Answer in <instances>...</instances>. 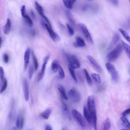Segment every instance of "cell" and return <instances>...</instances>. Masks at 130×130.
Returning <instances> with one entry per match:
<instances>
[{"instance_id":"1","label":"cell","mask_w":130,"mask_h":130,"mask_svg":"<svg viewBox=\"0 0 130 130\" xmlns=\"http://www.w3.org/2000/svg\"><path fill=\"white\" fill-rule=\"evenodd\" d=\"M87 109L92 115L93 119V126L95 130H97V110L95 104V97L94 96H89L87 100Z\"/></svg>"},{"instance_id":"2","label":"cell","mask_w":130,"mask_h":130,"mask_svg":"<svg viewBox=\"0 0 130 130\" xmlns=\"http://www.w3.org/2000/svg\"><path fill=\"white\" fill-rule=\"evenodd\" d=\"M122 45L120 44L117 45L107 55V59L110 62H112L116 61L120 56L122 50Z\"/></svg>"},{"instance_id":"3","label":"cell","mask_w":130,"mask_h":130,"mask_svg":"<svg viewBox=\"0 0 130 130\" xmlns=\"http://www.w3.org/2000/svg\"><path fill=\"white\" fill-rule=\"evenodd\" d=\"M72 114L74 119L76 122L82 128H84L86 126V122L83 116L81 115L79 112L76 109H73L72 111Z\"/></svg>"},{"instance_id":"4","label":"cell","mask_w":130,"mask_h":130,"mask_svg":"<svg viewBox=\"0 0 130 130\" xmlns=\"http://www.w3.org/2000/svg\"><path fill=\"white\" fill-rule=\"evenodd\" d=\"M106 67L108 72L111 74V78L113 81L117 82L119 80V74L113 65L110 63H107Z\"/></svg>"},{"instance_id":"5","label":"cell","mask_w":130,"mask_h":130,"mask_svg":"<svg viewBox=\"0 0 130 130\" xmlns=\"http://www.w3.org/2000/svg\"><path fill=\"white\" fill-rule=\"evenodd\" d=\"M67 58L69 62V65L73 69H78L80 67V64L77 57L72 54H67Z\"/></svg>"},{"instance_id":"6","label":"cell","mask_w":130,"mask_h":130,"mask_svg":"<svg viewBox=\"0 0 130 130\" xmlns=\"http://www.w3.org/2000/svg\"><path fill=\"white\" fill-rule=\"evenodd\" d=\"M78 27L80 29L81 32H82V34H83L84 37L86 38L87 40L88 41V42L92 44H93L94 42L92 36H91L90 32H89L87 27H86V25L83 23H79Z\"/></svg>"},{"instance_id":"7","label":"cell","mask_w":130,"mask_h":130,"mask_svg":"<svg viewBox=\"0 0 130 130\" xmlns=\"http://www.w3.org/2000/svg\"><path fill=\"white\" fill-rule=\"evenodd\" d=\"M68 96L74 103H77L80 100V94L78 91L75 88H72L69 91Z\"/></svg>"},{"instance_id":"8","label":"cell","mask_w":130,"mask_h":130,"mask_svg":"<svg viewBox=\"0 0 130 130\" xmlns=\"http://www.w3.org/2000/svg\"><path fill=\"white\" fill-rule=\"evenodd\" d=\"M43 24L45 28H46V30H47L48 33L52 39H53L54 42H58V41H61V38L60 36L58 35L56 32H55L53 30H52L50 25H49L46 23L43 22Z\"/></svg>"},{"instance_id":"9","label":"cell","mask_w":130,"mask_h":130,"mask_svg":"<svg viewBox=\"0 0 130 130\" xmlns=\"http://www.w3.org/2000/svg\"><path fill=\"white\" fill-rule=\"evenodd\" d=\"M49 58H50L49 55H47L44 58L41 71L38 75V81H39L41 80H42L43 77H44V76L45 71V69H46V65L47 64L48 61H49Z\"/></svg>"},{"instance_id":"10","label":"cell","mask_w":130,"mask_h":130,"mask_svg":"<svg viewBox=\"0 0 130 130\" xmlns=\"http://www.w3.org/2000/svg\"><path fill=\"white\" fill-rule=\"evenodd\" d=\"M23 89L24 99L26 101H28L29 99V86L28 82L26 79H24L23 80Z\"/></svg>"},{"instance_id":"11","label":"cell","mask_w":130,"mask_h":130,"mask_svg":"<svg viewBox=\"0 0 130 130\" xmlns=\"http://www.w3.org/2000/svg\"><path fill=\"white\" fill-rule=\"evenodd\" d=\"M35 7H36V10H37L39 13L40 14V15L41 16V17H43L45 19V20L46 21V22H47V23L50 26V22L48 20V19L47 18V17L46 16H45V15L44 13L43 9V8H42V6L39 4L37 2H35Z\"/></svg>"},{"instance_id":"12","label":"cell","mask_w":130,"mask_h":130,"mask_svg":"<svg viewBox=\"0 0 130 130\" xmlns=\"http://www.w3.org/2000/svg\"><path fill=\"white\" fill-rule=\"evenodd\" d=\"M119 39H120L119 35L118 33H115L114 35V36L112 39L111 42H110V44H109V46L108 47V49H107L108 51L111 50L113 48V47L115 46V45H116V44L119 41Z\"/></svg>"},{"instance_id":"13","label":"cell","mask_w":130,"mask_h":130,"mask_svg":"<svg viewBox=\"0 0 130 130\" xmlns=\"http://www.w3.org/2000/svg\"><path fill=\"white\" fill-rule=\"evenodd\" d=\"M87 58L90 64L92 65V66L94 67V68L99 72H101L102 71V69L100 66V65L98 64V63L96 62V61L94 59V58L90 55H87Z\"/></svg>"},{"instance_id":"14","label":"cell","mask_w":130,"mask_h":130,"mask_svg":"<svg viewBox=\"0 0 130 130\" xmlns=\"http://www.w3.org/2000/svg\"><path fill=\"white\" fill-rule=\"evenodd\" d=\"M31 55V50L30 48H28L25 50L24 55V69L26 70L28 66L30 63V58Z\"/></svg>"},{"instance_id":"15","label":"cell","mask_w":130,"mask_h":130,"mask_svg":"<svg viewBox=\"0 0 130 130\" xmlns=\"http://www.w3.org/2000/svg\"><path fill=\"white\" fill-rule=\"evenodd\" d=\"M83 114H84V119H85L87 121V122L90 123V124L93 125L92 117L87 107L84 106L83 108Z\"/></svg>"},{"instance_id":"16","label":"cell","mask_w":130,"mask_h":130,"mask_svg":"<svg viewBox=\"0 0 130 130\" xmlns=\"http://www.w3.org/2000/svg\"><path fill=\"white\" fill-rule=\"evenodd\" d=\"M24 125V119L23 116L22 114H19L16 120V128L17 130H21L22 129Z\"/></svg>"},{"instance_id":"17","label":"cell","mask_w":130,"mask_h":130,"mask_svg":"<svg viewBox=\"0 0 130 130\" xmlns=\"http://www.w3.org/2000/svg\"><path fill=\"white\" fill-rule=\"evenodd\" d=\"M74 46L77 47H83L86 46V43L82 38L77 36L76 38V42L74 43Z\"/></svg>"},{"instance_id":"18","label":"cell","mask_w":130,"mask_h":130,"mask_svg":"<svg viewBox=\"0 0 130 130\" xmlns=\"http://www.w3.org/2000/svg\"><path fill=\"white\" fill-rule=\"evenodd\" d=\"M57 89H58V91H59L62 98L65 100H68V97L66 94V90H65V88L61 85H58L57 86Z\"/></svg>"},{"instance_id":"19","label":"cell","mask_w":130,"mask_h":130,"mask_svg":"<svg viewBox=\"0 0 130 130\" xmlns=\"http://www.w3.org/2000/svg\"><path fill=\"white\" fill-rule=\"evenodd\" d=\"M11 29V21L10 19L8 18L7 20V22H6L5 25L4 26L3 30V32L5 34H8Z\"/></svg>"},{"instance_id":"20","label":"cell","mask_w":130,"mask_h":130,"mask_svg":"<svg viewBox=\"0 0 130 130\" xmlns=\"http://www.w3.org/2000/svg\"><path fill=\"white\" fill-rule=\"evenodd\" d=\"M121 45L123 49L125 50L127 56L130 60V46L128 44H127L125 42H123L122 41H121Z\"/></svg>"},{"instance_id":"21","label":"cell","mask_w":130,"mask_h":130,"mask_svg":"<svg viewBox=\"0 0 130 130\" xmlns=\"http://www.w3.org/2000/svg\"><path fill=\"white\" fill-rule=\"evenodd\" d=\"M120 120L123 126L127 128V129L130 130V122L129 121V120L126 118L125 116H121V117L120 119Z\"/></svg>"},{"instance_id":"22","label":"cell","mask_w":130,"mask_h":130,"mask_svg":"<svg viewBox=\"0 0 130 130\" xmlns=\"http://www.w3.org/2000/svg\"><path fill=\"white\" fill-rule=\"evenodd\" d=\"M111 127V122L109 119H106L102 124V130H109Z\"/></svg>"},{"instance_id":"23","label":"cell","mask_w":130,"mask_h":130,"mask_svg":"<svg viewBox=\"0 0 130 130\" xmlns=\"http://www.w3.org/2000/svg\"><path fill=\"white\" fill-rule=\"evenodd\" d=\"M51 114V110L50 109L48 108L45 109L41 113V116L45 119H48L49 118L50 115Z\"/></svg>"},{"instance_id":"24","label":"cell","mask_w":130,"mask_h":130,"mask_svg":"<svg viewBox=\"0 0 130 130\" xmlns=\"http://www.w3.org/2000/svg\"><path fill=\"white\" fill-rule=\"evenodd\" d=\"M2 86L0 88V94H2L4 92V91L6 90V89L7 88V85H8V82L7 80L6 79V78H4L3 81L2 83Z\"/></svg>"},{"instance_id":"25","label":"cell","mask_w":130,"mask_h":130,"mask_svg":"<svg viewBox=\"0 0 130 130\" xmlns=\"http://www.w3.org/2000/svg\"><path fill=\"white\" fill-rule=\"evenodd\" d=\"M63 3L65 6L69 9H72L74 4L72 0H63Z\"/></svg>"},{"instance_id":"26","label":"cell","mask_w":130,"mask_h":130,"mask_svg":"<svg viewBox=\"0 0 130 130\" xmlns=\"http://www.w3.org/2000/svg\"><path fill=\"white\" fill-rule=\"evenodd\" d=\"M119 32H121L122 36L124 37L125 39L130 44V36L129 35V34L126 32V31L123 30L122 29H119Z\"/></svg>"},{"instance_id":"27","label":"cell","mask_w":130,"mask_h":130,"mask_svg":"<svg viewBox=\"0 0 130 130\" xmlns=\"http://www.w3.org/2000/svg\"><path fill=\"white\" fill-rule=\"evenodd\" d=\"M58 64L56 61H54L51 64V70L54 73H56L58 71Z\"/></svg>"},{"instance_id":"28","label":"cell","mask_w":130,"mask_h":130,"mask_svg":"<svg viewBox=\"0 0 130 130\" xmlns=\"http://www.w3.org/2000/svg\"><path fill=\"white\" fill-rule=\"evenodd\" d=\"M32 61H33L34 70H35V71H36L38 69L39 64H38V62L37 60V58L33 53H32Z\"/></svg>"},{"instance_id":"29","label":"cell","mask_w":130,"mask_h":130,"mask_svg":"<svg viewBox=\"0 0 130 130\" xmlns=\"http://www.w3.org/2000/svg\"><path fill=\"white\" fill-rule=\"evenodd\" d=\"M68 69H69V72L71 75V76L72 77L73 79H74V80L76 82H77V78H76V74L75 73V72H74V70L73 68L71 67L70 65H68Z\"/></svg>"},{"instance_id":"30","label":"cell","mask_w":130,"mask_h":130,"mask_svg":"<svg viewBox=\"0 0 130 130\" xmlns=\"http://www.w3.org/2000/svg\"><path fill=\"white\" fill-rule=\"evenodd\" d=\"M58 74H59V76L61 78L64 79L65 77V72H64L63 68L60 64L58 65Z\"/></svg>"},{"instance_id":"31","label":"cell","mask_w":130,"mask_h":130,"mask_svg":"<svg viewBox=\"0 0 130 130\" xmlns=\"http://www.w3.org/2000/svg\"><path fill=\"white\" fill-rule=\"evenodd\" d=\"M24 19L25 22H26V23H27V24L29 26V27H31L33 25V23H32V19H31V18L27 15V14H25V15L23 17Z\"/></svg>"},{"instance_id":"32","label":"cell","mask_w":130,"mask_h":130,"mask_svg":"<svg viewBox=\"0 0 130 130\" xmlns=\"http://www.w3.org/2000/svg\"><path fill=\"white\" fill-rule=\"evenodd\" d=\"M83 71H84V75H85V76L86 77L87 82L88 83V84H89V85H91V84H92V79H91V78H90V76H89V75L87 72V71L86 69H84Z\"/></svg>"},{"instance_id":"33","label":"cell","mask_w":130,"mask_h":130,"mask_svg":"<svg viewBox=\"0 0 130 130\" xmlns=\"http://www.w3.org/2000/svg\"><path fill=\"white\" fill-rule=\"evenodd\" d=\"M91 76H92L93 79L96 82H97V83H101V78L99 74L94 73L91 75Z\"/></svg>"},{"instance_id":"34","label":"cell","mask_w":130,"mask_h":130,"mask_svg":"<svg viewBox=\"0 0 130 130\" xmlns=\"http://www.w3.org/2000/svg\"><path fill=\"white\" fill-rule=\"evenodd\" d=\"M4 70L2 67H0V82L2 83L4 79Z\"/></svg>"},{"instance_id":"35","label":"cell","mask_w":130,"mask_h":130,"mask_svg":"<svg viewBox=\"0 0 130 130\" xmlns=\"http://www.w3.org/2000/svg\"><path fill=\"white\" fill-rule=\"evenodd\" d=\"M34 68L32 67V65L30 66L29 70V78L31 79H32V78L34 72Z\"/></svg>"},{"instance_id":"36","label":"cell","mask_w":130,"mask_h":130,"mask_svg":"<svg viewBox=\"0 0 130 130\" xmlns=\"http://www.w3.org/2000/svg\"><path fill=\"white\" fill-rule=\"evenodd\" d=\"M67 27L69 32V33L70 36H73L74 34V31L73 29L71 27L69 24H67Z\"/></svg>"},{"instance_id":"37","label":"cell","mask_w":130,"mask_h":130,"mask_svg":"<svg viewBox=\"0 0 130 130\" xmlns=\"http://www.w3.org/2000/svg\"><path fill=\"white\" fill-rule=\"evenodd\" d=\"M67 16H68L69 19L70 20V21L72 23V24H75L74 19V18H73L72 14H71L70 13V12H69V11H67Z\"/></svg>"},{"instance_id":"38","label":"cell","mask_w":130,"mask_h":130,"mask_svg":"<svg viewBox=\"0 0 130 130\" xmlns=\"http://www.w3.org/2000/svg\"><path fill=\"white\" fill-rule=\"evenodd\" d=\"M3 60H4V62L5 63H8L9 62V56L7 54H4L3 55Z\"/></svg>"},{"instance_id":"39","label":"cell","mask_w":130,"mask_h":130,"mask_svg":"<svg viewBox=\"0 0 130 130\" xmlns=\"http://www.w3.org/2000/svg\"><path fill=\"white\" fill-rule=\"evenodd\" d=\"M62 108H63V110L64 112L66 113H67L68 112V107L67 105L66 104V103L63 102L62 103Z\"/></svg>"},{"instance_id":"40","label":"cell","mask_w":130,"mask_h":130,"mask_svg":"<svg viewBox=\"0 0 130 130\" xmlns=\"http://www.w3.org/2000/svg\"><path fill=\"white\" fill-rule=\"evenodd\" d=\"M129 114H130V108L125 110V111L121 113V115L123 116H126Z\"/></svg>"},{"instance_id":"41","label":"cell","mask_w":130,"mask_h":130,"mask_svg":"<svg viewBox=\"0 0 130 130\" xmlns=\"http://www.w3.org/2000/svg\"><path fill=\"white\" fill-rule=\"evenodd\" d=\"M21 13L22 17H23L25 14V6H22L21 7Z\"/></svg>"},{"instance_id":"42","label":"cell","mask_w":130,"mask_h":130,"mask_svg":"<svg viewBox=\"0 0 130 130\" xmlns=\"http://www.w3.org/2000/svg\"><path fill=\"white\" fill-rule=\"evenodd\" d=\"M126 28H127V29H130V18L128 19L126 24Z\"/></svg>"},{"instance_id":"43","label":"cell","mask_w":130,"mask_h":130,"mask_svg":"<svg viewBox=\"0 0 130 130\" xmlns=\"http://www.w3.org/2000/svg\"><path fill=\"white\" fill-rule=\"evenodd\" d=\"M45 130H53V128L51 126L47 125L45 127Z\"/></svg>"},{"instance_id":"44","label":"cell","mask_w":130,"mask_h":130,"mask_svg":"<svg viewBox=\"0 0 130 130\" xmlns=\"http://www.w3.org/2000/svg\"><path fill=\"white\" fill-rule=\"evenodd\" d=\"M110 1H111V2L114 5H117L119 3L118 0H110Z\"/></svg>"},{"instance_id":"45","label":"cell","mask_w":130,"mask_h":130,"mask_svg":"<svg viewBox=\"0 0 130 130\" xmlns=\"http://www.w3.org/2000/svg\"><path fill=\"white\" fill-rule=\"evenodd\" d=\"M17 130V129L16 127H13L11 129V130Z\"/></svg>"},{"instance_id":"46","label":"cell","mask_w":130,"mask_h":130,"mask_svg":"<svg viewBox=\"0 0 130 130\" xmlns=\"http://www.w3.org/2000/svg\"><path fill=\"white\" fill-rule=\"evenodd\" d=\"M2 38H1V37H0V48L1 47V46H2Z\"/></svg>"},{"instance_id":"47","label":"cell","mask_w":130,"mask_h":130,"mask_svg":"<svg viewBox=\"0 0 130 130\" xmlns=\"http://www.w3.org/2000/svg\"><path fill=\"white\" fill-rule=\"evenodd\" d=\"M31 14H32V17H34V16H35V14H34V13H33V12H32V11H31Z\"/></svg>"},{"instance_id":"48","label":"cell","mask_w":130,"mask_h":130,"mask_svg":"<svg viewBox=\"0 0 130 130\" xmlns=\"http://www.w3.org/2000/svg\"><path fill=\"white\" fill-rule=\"evenodd\" d=\"M128 72H129V74H130V66H129V69H128Z\"/></svg>"},{"instance_id":"49","label":"cell","mask_w":130,"mask_h":130,"mask_svg":"<svg viewBox=\"0 0 130 130\" xmlns=\"http://www.w3.org/2000/svg\"><path fill=\"white\" fill-rule=\"evenodd\" d=\"M120 130H129L128 129H121Z\"/></svg>"},{"instance_id":"50","label":"cell","mask_w":130,"mask_h":130,"mask_svg":"<svg viewBox=\"0 0 130 130\" xmlns=\"http://www.w3.org/2000/svg\"><path fill=\"white\" fill-rule=\"evenodd\" d=\"M62 130H66L65 128H63V129H62Z\"/></svg>"},{"instance_id":"51","label":"cell","mask_w":130,"mask_h":130,"mask_svg":"<svg viewBox=\"0 0 130 130\" xmlns=\"http://www.w3.org/2000/svg\"><path fill=\"white\" fill-rule=\"evenodd\" d=\"M72 1L74 2V3H75V2H76V0H72Z\"/></svg>"},{"instance_id":"52","label":"cell","mask_w":130,"mask_h":130,"mask_svg":"<svg viewBox=\"0 0 130 130\" xmlns=\"http://www.w3.org/2000/svg\"><path fill=\"white\" fill-rule=\"evenodd\" d=\"M88 1H93V0H88Z\"/></svg>"},{"instance_id":"53","label":"cell","mask_w":130,"mask_h":130,"mask_svg":"<svg viewBox=\"0 0 130 130\" xmlns=\"http://www.w3.org/2000/svg\"><path fill=\"white\" fill-rule=\"evenodd\" d=\"M129 1L130 2V0H129Z\"/></svg>"}]
</instances>
